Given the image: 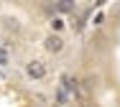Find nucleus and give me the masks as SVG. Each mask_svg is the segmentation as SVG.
<instances>
[{
	"label": "nucleus",
	"instance_id": "obj_1",
	"mask_svg": "<svg viewBox=\"0 0 120 107\" xmlns=\"http://www.w3.org/2000/svg\"><path fill=\"white\" fill-rule=\"evenodd\" d=\"M26 74H28L31 79H44V77H46V64H44L41 59H31V61L26 64Z\"/></svg>",
	"mask_w": 120,
	"mask_h": 107
},
{
	"label": "nucleus",
	"instance_id": "obj_2",
	"mask_svg": "<svg viewBox=\"0 0 120 107\" xmlns=\"http://www.w3.org/2000/svg\"><path fill=\"white\" fill-rule=\"evenodd\" d=\"M44 49H46L49 54H61V51H64V41H61L59 36H54V33H51V36L44 38Z\"/></svg>",
	"mask_w": 120,
	"mask_h": 107
},
{
	"label": "nucleus",
	"instance_id": "obj_6",
	"mask_svg": "<svg viewBox=\"0 0 120 107\" xmlns=\"http://www.w3.org/2000/svg\"><path fill=\"white\" fill-rule=\"evenodd\" d=\"M74 8V3H59L56 5V10H61V13H67V10H72Z\"/></svg>",
	"mask_w": 120,
	"mask_h": 107
},
{
	"label": "nucleus",
	"instance_id": "obj_4",
	"mask_svg": "<svg viewBox=\"0 0 120 107\" xmlns=\"http://www.w3.org/2000/svg\"><path fill=\"white\" fill-rule=\"evenodd\" d=\"M64 26H67V23H64L61 15H54V18H51V31H61Z\"/></svg>",
	"mask_w": 120,
	"mask_h": 107
},
{
	"label": "nucleus",
	"instance_id": "obj_3",
	"mask_svg": "<svg viewBox=\"0 0 120 107\" xmlns=\"http://www.w3.org/2000/svg\"><path fill=\"white\" fill-rule=\"evenodd\" d=\"M61 89L69 92L72 97H79V82L74 77H69V74H61Z\"/></svg>",
	"mask_w": 120,
	"mask_h": 107
},
{
	"label": "nucleus",
	"instance_id": "obj_5",
	"mask_svg": "<svg viewBox=\"0 0 120 107\" xmlns=\"http://www.w3.org/2000/svg\"><path fill=\"white\" fill-rule=\"evenodd\" d=\"M56 100H59V105H69V94H67L61 87L56 89Z\"/></svg>",
	"mask_w": 120,
	"mask_h": 107
}]
</instances>
